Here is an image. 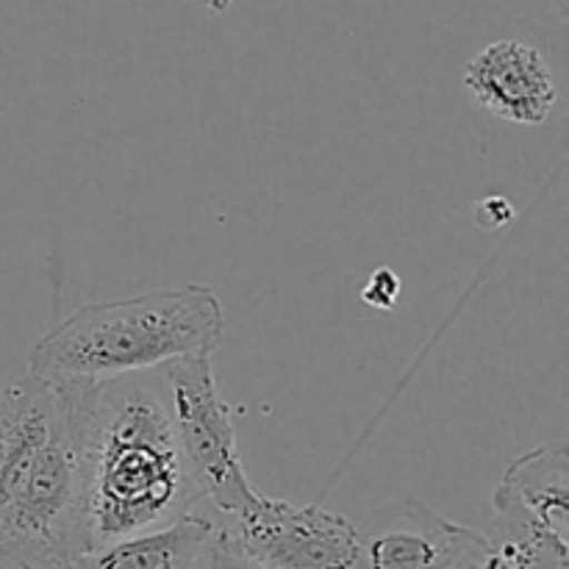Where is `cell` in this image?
<instances>
[{"mask_svg": "<svg viewBox=\"0 0 569 569\" xmlns=\"http://www.w3.org/2000/svg\"><path fill=\"white\" fill-rule=\"evenodd\" d=\"M70 383L87 550L192 515L200 492L156 370Z\"/></svg>", "mask_w": 569, "mask_h": 569, "instance_id": "6da1fadb", "label": "cell"}, {"mask_svg": "<svg viewBox=\"0 0 569 569\" xmlns=\"http://www.w3.org/2000/svg\"><path fill=\"white\" fill-rule=\"evenodd\" d=\"M87 553L70 383L28 372L0 389V561L64 569Z\"/></svg>", "mask_w": 569, "mask_h": 569, "instance_id": "7a4b0ae2", "label": "cell"}, {"mask_svg": "<svg viewBox=\"0 0 569 569\" xmlns=\"http://www.w3.org/2000/svg\"><path fill=\"white\" fill-rule=\"evenodd\" d=\"M222 339L226 311L217 292L187 283L81 306L33 345L28 372L44 381H106L183 356H211Z\"/></svg>", "mask_w": 569, "mask_h": 569, "instance_id": "3957f363", "label": "cell"}, {"mask_svg": "<svg viewBox=\"0 0 569 569\" xmlns=\"http://www.w3.org/2000/svg\"><path fill=\"white\" fill-rule=\"evenodd\" d=\"M178 448L200 498H209L222 517L242 511L259 498L237 450L231 406L217 389L211 356H183L159 367Z\"/></svg>", "mask_w": 569, "mask_h": 569, "instance_id": "277c9868", "label": "cell"}, {"mask_svg": "<svg viewBox=\"0 0 569 569\" xmlns=\"http://www.w3.org/2000/svg\"><path fill=\"white\" fill-rule=\"evenodd\" d=\"M222 531L267 569H367L365 539L348 517L322 506L259 498L226 517Z\"/></svg>", "mask_w": 569, "mask_h": 569, "instance_id": "5b68a950", "label": "cell"}, {"mask_svg": "<svg viewBox=\"0 0 569 569\" xmlns=\"http://www.w3.org/2000/svg\"><path fill=\"white\" fill-rule=\"evenodd\" d=\"M465 87L500 120L539 126L553 111L556 81L537 48L520 39H498L465 67Z\"/></svg>", "mask_w": 569, "mask_h": 569, "instance_id": "8992f818", "label": "cell"}, {"mask_svg": "<svg viewBox=\"0 0 569 569\" xmlns=\"http://www.w3.org/2000/svg\"><path fill=\"white\" fill-rule=\"evenodd\" d=\"M498 531H533L569 539L567 448H537L515 459L492 495Z\"/></svg>", "mask_w": 569, "mask_h": 569, "instance_id": "52a82bcc", "label": "cell"}, {"mask_svg": "<svg viewBox=\"0 0 569 569\" xmlns=\"http://www.w3.org/2000/svg\"><path fill=\"white\" fill-rule=\"evenodd\" d=\"M489 548V539L409 500L389 528L365 542L367 569H459Z\"/></svg>", "mask_w": 569, "mask_h": 569, "instance_id": "ba28073f", "label": "cell"}, {"mask_svg": "<svg viewBox=\"0 0 569 569\" xmlns=\"http://www.w3.org/2000/svg\"><path fill=\"white\" fill-rule=\"evenodd\" d=\"M211 533L214 522L189 515L159 531L87 550L64 569H194Z\"/></svg>", "mask_w": 569, "mask_h": 569, "instance_id": "9c48e42d", "label": "cell"}, {"mask_svg": "<svg viewBox=\"0 0 569 569\" xmlns=\"http://www.w3.org/2000/svg\"><path fill=\"white\" fill-rule=\"evenodd\" d=\"M206 553H209V569H267L250 559L244 550H239L222 528H214L209 545H206Z\"/></svg>", "mask_w": 569, "mask_h": 569, "instance_id": "30bf717a", "label": "cell"}, {"mask_svg": "<svg viewBox=\"0 0 569 569\" xmlns=\"http://www.w3.org/2000/svg\"><path fill=\"white\" fill-rule=\"evenodd\" d=\"M400 298V278L392 270H378L361 289V300L372 309H392Z\"/></svg>", "mask_w": 569, "mask_h": 569, "instance_id": "8fae6325", "label": "cell"}, {"mask_svg": "<svg viewBox=\"0 0 569 569\" xmlns=\"http://www.w3.org/2000/svg\"><path fill=\"white\" fill-rule=\"evenodd\" d=\"M478 220L487 228H500L511 220V206L503 198H489L478 203Z\"/></svg>", "mask_w": 569, "mask_h": 569, "instance_id": "7c38bea8", "label": "cell"}, {"mask_svg": "<svg viewBox=\"0 0 569 569\" xmlns=\"http://www.w3.org/2000/svg\"><path fill=\"white\" fill-rule=\"evenodd\" d=\"M459 569H511V565L506 561V556L500 553L492 542H489V548L483 550V553H478L476 559H470L465 567H459Z\"/></svg>", "mask_w": 569, "mask_h": 569, "instance_id": "4fadbf2b", "label": "cell"}, {"mask_svg": "<svg viewBox=\"0 0 569 569\" xmlns=\"http://www.w3.org/2000/svg\"><path fill=\"white\" fill-rule=\"evenodd\" d=\"M198 3L206 6V9H211V11H226L233 0H198Z\"/></svg>", "mask_w": 569, "mask_h": 569, "instance_id": "5bb4252c", "label": "cell"}]
</instances>
